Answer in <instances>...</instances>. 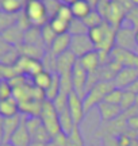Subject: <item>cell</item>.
<instances>
[{
    "label": "cell",
    "instance_id": "obj_1",
    "mask_svg": "<svg viewBox=\"0 0 138 146\" xmlns=\"http://www.w3.org/2000/svg\"><path fill=\"white\" fill-rule=\"evenodd\" d=\"M118 29L108 25L107 22L102 23L100 26L91 29L88 35L91 41L94 42L95 49L98 52H107L110 53L115 47V39H117Z\"/></svg>",
    "mask_w": 138,
    "mask_h": 146
},
{
    "label": "cell",
    "instance_id": "obj_2",
    "mask_svg": "<svg viewBox=\"0 0 138 146\" xmlns=\"http://www.w3.org/2000/svg\"><path fill=\"white\" fill-rule=\"evenodd\" d=\"M114 88H115L114 81H99V83H96L85 94L84 99H83L85 115L88 114L94 107H98L102 102H104V98L107 96V94L111 92Z\"/></svg>",
    "mask_w": 138,
    "mask_h": 146
},
{
    "label": "cell",
    "instance_id": "obj_3",
    "mask_svg": "<svg viewBox=\"0 0 138 146\" xmlns=\"http://www.w3.org/2000/svg\"><path fill=\"white\" fill-rule=\"evenodd\" d=\"M23 11L29 18L31 26L43 27L49 23V16L42 0H26Z\"/></svg>",
    "mask_w": 138,
    "mask_h": 146
},
{
    "label": "cell",
    "instance_id": "obj_4",
    "mask_svg": "<svg viewBox=\"0 0 138 146\" xmlns=\"http://www.w3.org/2000/svg\"><path fill=\"white\" fill-rule=\"evenodd\" d=\"M39 118L42 120L45 129L49 131V134L53 137H56L57 134L61 133V126H60V119H58V112L54 107L53 102L45 100L42 104V111Z\"/></svg>",
    "mask_w": 138,
    "mask_h": 146
},
{
    "label": "cell",
    "instance_id": "obj_5",
    "mask_svg": "<svg viewBox=\"0 0 138 146\" xmlns=\"http://www.w3.org/2000/svg\"><path fill=\"white\" fill-rule=\"evenodd\" d=\"M115 47L129 50V52L138 53V45L135 41V29L129 27L126 25L118 29L117 31V39H115Z\"/></svg>",
    "mask_w": 138,
    "mask_h": 146
},
{
    "label": "cell",
    "instance_id": "obj_6",
    "mask_svg": "<svg viewBox=\"0 0 138 146\" xmlns=\"http://www.w3.org/2000/svg\"><path fill=\"white\" fill-rule=\"evenodd\" d=\"M104 21L114 26L115 29H119V27L123 25V22L126 21V16H127V10L123 8L122 5L117 3V1H110L108 5H107L106 11H104Z\"/></svg>",
    "mask_w": 138,
    "mask_h": 146
},
{
    "label": "cell",
    "instance_id": "obj_7",
    "mask_svg": "<svg viewBox=\"0 0 138 146\" xmlns=\"http://www.w3.org/2000/svg\"><path fill=\"white\" fill-rule=\"evenodd\" d=\"M88 76H90L88 72L81 66V64L77 60L73 66V70H72V85H73V92H76L83 99H84L85 94H87Z\"/></svg>",
    "mask_w": 138,
    "mask_h": 146
},
{
    "label": "cell",
    "instance_id": "obj_8",
    "mask_svg": "<svg viewBox=\"0 0 138 146\" xmlns=\"http://www.w3.org/2000/svg\"><path fill=\"white\" fill-rule=\"evenodd\" d=\"M96 50L94 42L91 41V38L88 34L84 35H73L72 36V42H70V47L69 52H72L74 54V57L80 60L81 57H84L85 54Z\"/></svg>",
    "mask_w": 138,
    "mask_h": 146
},
{
    "label": "cell",
    "instance_id": "obj_9",
    "mask_svg": "<svg viewBox=\"0 0 138 146\" xmlns=\"http://www.w3.org/2000/svg\"><path fill=\"white\" fill-rule=\"evenodd\" d=\"M16 69L19 70L21 74L29 76V77H34L35 74H38L39 72L45 70L43 69V62L41 60H35V58H29L25 56H21L18 62H16Z\"/></svg>",
    "mask_w": 138,
    "mask_h": 146
},
{
    "label": "cell",
    "instance_id": "obj_10",
    "mask_svg": "<svg viewBox=\"0 0 138 146\" xmlns=\"http://www.w3.org/2000/svg\"><path fill=\"white\" fill-rule=\"evenodd\" d=\"M68 110L70 112V116L73 119L74 125L79 126L85 116L84 111V103H83V98H80L76 92H70L68 96Z\"/></svg>",
    "mask_w": 138,
    "mask_h": 146
},
{
    "label": "cell",
    "instance_id": "obj_11",
    "mask_svg": "<svg viewBox=\"0 0 138 146\" xmlns=\"http://www.w3.org/2000/svg\"><path fill=\"white\" fill-rule=\"evenodd\" d=\"M110 56H111V61H117L122 66L138 69V53L123 50L119 47H114L110 52Z\"/></svg>",
    "mask_w": 138,
    "mask_h": 146
},
{
    "label": "cell",
    "instance_id": "obj_12",
    "mask_svg": "<svg viewBox=\"0 0 138 146\" xmlns=\"http://www.w3.org/2000/svg\"><path fill=\"white\" fill-rule=\"evenodd\" d=\"M138 80V69L135 68H126L123 66L118 74L114 78V85L115 88L127 89Z\"/></svg>",
    "mask_w": 138,
    "mask_h": 146
},
{
    "label": "cell",
    "instance_id": "obj_13",
    "mask_svg": "<svg viewBox=\"0 0 138 146\" xmlns=\"http://www.w3.org/2000/svg\"><path fill=\"white\" fill-rule=\"evenodd\" d=\"M77 61V58L74 57L72 52H65L61 56L56 57V73L60 76L64 74H72L74 64Z\"/></svg>",
    "mask_w": 138,
    "mask_h": 146
},
{
    "label": "cell",
    "instance_id": "obj_14",
    "mask_svg": "<svg viewBox=\"0 0 138 146\" xmlns=\"http://www.w3.org/2000/svg\"><path fill=\"white\" fill-rule=\"evenodd\" d=\"M98 111H99V115L102 118V122H104V123L114 122L123 114L122 108L119 106L110 104V103H106V102H102L98 106Z\"/></svg>",
    "mask_w": 138,
    "mask_h": 146
},
{
    "label": "cell",
    "instance_id": "obj_15",
    "mask_svg": "<svg viewBox=\"0 0 138 146\" xmlns=\"http://www.w3.org/2000/svg\"><path fill=\"white\" fill-rule=\"evenodd\" d=\"M3 41L7 42L11 46H15L16 49L21 47L25 43V31L22 30L21 27H18L16 25H12L11 27H8L3 34H1Z\"/></svg>",
    "mask_w": 138,
    "mask_h": 146
},
{
    "label": "cell",
    "instance_id": "obj_16",
    "mask_svg": "<svg viewBox=\"0 0 138 146\" xmlns=\"http://www.w3.org/2000/svg\"><path fill=\"white\" fill-rule=\"evenodd\" d=\"M70 42H72V35L69 33L65 34H58V35L54 38L53 43L50 45V52L54 57H58L62 53L69 52V47H70Z\"/></svg>",
    "mask_w": 138,
    "mask_h": 146
},
{
    "label": "cell",
    "instance_id": "obj_17",
    "mask_svg": "<svg viewBox=\"0 0 138 146\" xmlns=\"http://www.w3.org/2000/svg\"><path fill=\"white\" fill-rule=\"evenodd\" d=\"M23 116L21 115H15L11 118H4V123H3V143H8L11 137L15 134V131L19 129L22 123Z\"/></svg>",
    "mask_w": 138,
    "mask_h": 146
},
{
    "label": "cell",
    "instance_id": "obj_18",
    "mask_svg": "<svg viewBox=\"0 0 138 146\" xmlns=\"http://www.w3.org/2000/svg\"><path fill=\"white\" fill-rule=\"evenodd\" d=\"M8 143H11L12 146H30L31 143V137L30 133L26 127V122H25V116L22 119V123L19 126V129L15 131V134L11 137V139Z\"/></svg>",
    "mask_w": 138,
    "mask_h": 146
},
{
    "label": "cell",
    "instance_id": "obj_19",
    "mask_svg": "<svg viewBox=\"0 0 138 146\" xmlns=\"http://www.w3.org/2000/svg\"><path fill=\"white\" fill-rule=\"evenodd\" d=\"M79 62L81 64V66L88 72V74H92L95 73L98 69L100 68V58H99V53L98 50H94V52L85 54L84 57H81L79 60Z\"/></svg>",
    "mask_w": 138,
    "mask_h": 146
},
{
    "label": "cell",
    "instance_id": "obj_20",
    "mask_svg": "<svg viewBox=\"0 0 138 146\" xmlns=\"http://www.w3.org/2000/svg\"><path fill=\"white\" fill-rule=\"evenodd\" d=\"M19 112H21L19 111V103L14 96L10 99L0 100V115L3 118H11V116L19 115Z\"/></svg>",
    "mask_w": 138,
    "mask_h": 146
},
{
    "label": "cell",
    "instance_id": "obj_21",
    "mask_svg": "<svg viewBox=\"0 0 138 146\" xmlns=\"http://www.w3.org/2000/svg\"><path fill=\"white\" fill-rule=\"evenodd\" d=\"M25 43L26 45H31V46H38V47H43L42 39V31H41V27H35L31 26L29 30L25 31Z\"/></svg>",
    "mask_w": 138,
    "mask_h": 146
},
{
    "label": "cell",
    "instance_id": "obj_22",
    "mask_svg": "<svg viewBox=\"0 0 138 146\" xmlns=\"http://www.w3.org/2000/svg\"><path fill=\"white\" fill-rule=\"evenodd\" d=\"M43 102L38 100H27L23 103H19V111L26 116H39L42 111Z\"/></svg>",
    "mask_w": 138,
    "mask_h": 146
},
{
    "label": "cell",
    "instance_id": "obj_23",
    "mask_svg": "<svg viewBox=\"0 0 138 146\" xmlns=\"http://www.w3.org/2000/svg\"><path fill=\"white\" fill-rule=\"evenodd\" d=\"M25 5L21 0H1L0 1V11L8 14V15H16L22 12Z\"/></svg>",
    "mask_w": 138,
    "mask_h": 146
},
{
    "label": "cell",
    "instance_id": "obj_24",
    "mask_svg": "<svg viewBox=\"0 0 138 146\" xmlns=\"http://www.w3.org/2000/svg\"><path fill=\"white\" fill-rule=\"evenodd\" d=\"M70 10H72V14H73V18L76 19H84L85 16L90 14L91 11L94 10L85 0H77L74 1L73 4L70 5Z\"/></svg>",
    "mask_w": 138,
    "mask_h": 146
},
{
    "label": "cell",
    "instance_id": "obj_25",
    "mask_svg": "<svg viewBox=\"0 0 138 146\" xmlns=\"http://www.w3.org/2000/svg\"><path fill=\"white\" fill-rule=\"evenodd\" d=\"M58 119H60V126H61V131L64 134H66V135H69L76 125H74L73 119L70 116V112H69L68 107L58 112Z\"/></svg>",
    "mask_w": 138,
    "mask_h": 146
},
{
    "label": "cell",
    "instance_id": "obj_26",
    "mask_svg": "<svg viewBox=\"0 0 138 146\" xmlns=\"http://www.w3.org/2000/svg\"><path fill=\"white\" fill-rule=\"evenodd\" d=\"M31 80H33V84H34L35 87L46 91V89L50 87L52 81H53V73L49 72V70H42V72H39L38 74H35Z\"/></svg>",
    "mask_w": 138,
    "mask_h": 146
},
{
    "label": "cell",
    "instance_id": "obj_27",
    "mask_svg": "<svg viewBox=\"0 0 138 146\" xmlns=\"http://www.w3.org/2000/svg\"><path fill=\"white\" fill-rule=\"evenodd\" d=\"M137 106V94L130 91V89H123V95H122V100H121V104L119 107L122 108L123 112H127L131 108H134Z\"/></svg>",
    "mask_w": 138,
    "mask_h": 146
},
{
    "label": "cell",
    "instance_id": "obj_28",
    "mask_svg": "<svg viewBox=\"0 0 138 146\" xmlns=\"http://www.w3.org/2000/svg\"><path fill=\"white\" fill-rule=\"evenodd\" d=\"M18 50L21 52V56H25V57H29V58L41 60V57H43V47L31 46V45L23 43L21 47H18Z\"/></svg>",
    "mask_w": 138,
    "mask_h": 146
},
{
    "label": "cell",
    "instance_id": "obj_29",
    "mask_svg": "<svg viewBox=\"0 0 138 146\" xmlns=\"http://www.w3.org/2000/svg\"><path fill=\"white\" fill-rule=\"evenodd\" d=\"M83 22H84L85 26L91 30V29H95V27L100 26L102 23H104L106 21H104V16L95 8V10H92L88 15L85 16L84 19H83Z\"/></svg>",
    "mask_w": 138,
    "mask_h": 146
},
{
    "label": "cell",
    "instance_id": "obj_30",
    "mask_svg": "<svg viewBox=\"0 0 138 146\" xmlns=\"http://www.w3.org/2000/svg\"><path fill=\"white\" fill-rule=\"evenodd\" d=\"M60 89H61V80H60V74L53 73V81H52V84H50V87L45 91L46 100H49V102H53V100L58 96Z\"/></svg>",
    "mask_w": 138,
    "mask_h": 146
},
{
    "label": "cell",
    "instance_id": "obj_31",
    "mask_svg": "<svg viewBox=\"0 0 138 146\" xmlns=\"http://www.w3.org/2000/svg\"><path fill=\"white\" fill-rule=\"evenodd\" d=\"M68 33L70 35H84V34H88L90 33V29L84 25V22L81 19H76L73 18V21L69 23V30Z\"/></svg>",
    "mask_w": 138,
    "mask_h": 146
},
{
    "label": "cell",
    "instance_id": "obj_32",
    "mask_svg": "<svg viewBox=\"0 0 138 146\" xmlns=\"http://www.w3.org/2000/svg\"><path fill=\"white\" fill-rule=\"evenodd\" d=\"M49 25L53 29V31L58 35V34H65L69 30V22H65L62 19H60L58 16H54L49 21Z\"/></svg>",
    "mask_w": 138,
    "mask_h": 146
},
{
    "label": "cell",
    "instance_id": "obj_33",
    "mask_svg": "<svg viewBox=\"0 0 138 146\" xmlns=\"http://www.w3.org/2000/svg\"><path fill=\"white\" fill-rule=\"evenodd\" d=\"M43 4H45V8H46V12H48L49 21L54 18V16L58 14L60 8L62 7V1L61 0H43Z\"/></svg>",
    "mask_w": 138,
    "mask_h": 146
},
{
    "label": "cell",
    "instance_id": "obj_34",
    "mask_svg": "<svg viewBox=\"0 0 138 146\" xmlns=\"http://www.w3.org/2000/svg\"><path fill=\"white\" fill-rule=\"evenodd\" d=\"M68 146H85L83 135L80 133L79 126H74L72 133L68 135Z\"/></svg>",
    "mask_w": 138,
    "mask_h": 146
},
{
    "label": "cell",
    "instance_id": "obj_35",
    "mask_svg": "<svg viewBox=\"0 0 138 146\" xmlns=\"http://www.w3.org/2000/svg\"><path fill=\"white\" fill-rule=\"evenodd\" d=\"M16 23V15H8V14H4V12H0V34L11 27L12 25Z\"/></svg>",
    "mask_w": 138,
    "mask_h": 146
},
{
    "label": "cell",
    "instance_id": "obj_36",
    "mask_svg": "<svg viewBox=\"0 0 138 146\" xmlns=\"http://www.w3.org/2000/svg\"><path fill=\"white\" fill-rule=\"evenodd\" d=\"M41 31H42V39H43V43L46 45V46L50 47V45L53 43L54 38L57 36V34L53 31V29L50 27V25H45L43 27H41Z\"/></svg>",
    "mask_w": 138,
    "mask_h": 146
},
{
    "label": "cell",
    "instance_id": "obj_37",
    "mask_svg": "<svg viewBox=\"0 0 138 146\" xmlns=\"http://www.w3.org/2000/svg\"><path fill=\"white\" fill-rule=\"evenodd\" d=\"M14 96V88L8 80H0V100L10 99Z\"/></svg>",
    "mask_w": 138,
    "mask_h": 146
},
{
    "label": "cell",
    "instance_id": "obj_38",
    "mask_svg": "<svg viewBox=\"0 0 138 146\" xmlns=\"http://www.w3.org/2000/svg\"><path fill=\"white\" fill-rule=\"evenodd\" d=\"M122 95H123V89L119 88H114L111 92H108L107 96L104 98V102L106 103H110V104H121V100H122Z\"/></svg>",
    "mask_w": 138,
    "mask_h": 146
},
{
    "label": "cell",
    "instance_id": "obj_39",
    "mask_svg": "<svg viewBox=\"0 0 138 146\" xmlns=\"http://www.w3.org/2000/svg\"><path fill=\"white\" fill-rule=\"evenodd\" d=\"M56 16H58L60 19H62L65 22H70L73 21V14H72V10H70V5H66V4H62V7L60 8L58 14Z\"/></svg>",
    "mask_w": 138,
    "mask_h": 146
},
{
    "label": "cell",
    "instance_id": "obj_40",
    "mask_svg": "<svg viewBox=\"0 0 138 146\" xmlns=\"http://www.w3.org/2000/svg\"><path fill=\"white\" fill-rule=\"evenodd\" d=\"M126 125H127V130L138 135V115H131L126 119Z\"/></svg>",
    "mask_w": 138,
    "mask_h": 146
},
{
    "label": "cell",
    "instance_id": "obj_41",
    "mask_svg": "<svg viewBox=\"0 0 138 146\" xmlns=\"http://www.w3.org/2000/svg\"><path fill=\"white\" fill-rule=\"evenodd\" d=\"M52 143L56 146H68V135L61 131L60 134L52 138Z\"/></svg>",
    "mask_w": 138,
    "mask_h": 146
},
{
    "label": "cell",
    "instance_id": "obj_42",
    "mask_svg": "<svg viewBox=\"0 0 138 146\" xmlns=\"http://www.w3.org/2000/svg\"><path fill=\"white\" fill-rule=\"evenodd\" d=\"M3 123H4V118L0 115V143H3Z\"/></svg>",
    "mask_w": 138,
    "mask_h": 146
},
{
    "label": "cell",
    "instance_id": "obj_43",
    "mask_svg": "<svg viewBox=\"0 0 138 146\" xmlns=\"http://www.w3.org/2000/svg\"><path fill=\"white\" fill-rule=\"evenodd\" d=\"M123 115H127V116H131V115H138V106H135L134 108H131L127 112H123Z\"/></svg>",
    "mask_w": 138,
    "mask_h": 146
},
{
    "label": "cell",
    "instance_id": "obj_44",
    "mask_svg": "<svg viewBox=\"0 0 138 146\" xmlns=\"http://www.w3.org/2000/svg\"><path fill=\"white\" fill-rule=\"evenodd\" d=\"M85 1H87V3H88V4L94 8V10H95V8H98V5H99V3H100V0H85Z\"/></svg>",
    "mask_w": 138,
    "mask_h": 146
},
{
    "label": "cell",
    "instance_id": "obj_45",
    "mask_svg": "<svg viewBox=\"0 0 138 146\" xmlns=\"http://www.w3.org/2000/svg\"><path fill=\"white\" fill-rule=\"evenodd\" d=\"M30 146H48V143H42V142H34V141H31Z\"/></svg>",
    "mask_w": 138,
    "mask_h": 146
},
{
    "label": "cell",
    "instance_id": "obj_46",
    "mask_svg": "<svg viewBox=\"0 0 138 146\" xmlns=\"http://www.w3.org/2000/svg\"><path fill=\"white\" fill-rule=\"evenodd\" d=\"M64 4H66V5H72L74 3V1H77V0H61Z\"/></svg>",
    "mask_w": 138,
    "mask_h": 146
},
{
    "label": "cell",
    "instance_id": "obj_47",
    "mask_svg": "<svg viewBox=\"0 0 138 146\" xmlns=\"http://www.w3.org/2000/svg\"><path fill=\"white\" fill-rule=\"evenodd\" d=\"M131 3H133L134 7H138V0H131Z\"/></svg>",
    "mask_w": 138,
    "mask_h": 146
},
{
    "label": "cell",
    "instance_id": "obj_48",
    "mask_svg": "<svg viewBox=\"0 0 138 146\" xmlns=\"http://www.w3.org/2000/svg\"><path fill=\"white\" fill-rule=\"evenodd\" d=\"M135 41H137V45H138V30H135Z\"/></svg>",
    "mask_w": 138,
    "mask_h": 146
},
{
    "label": "cell",
    "instance_id": "obj_49",
    "mask_svg": "<svg viewBox=\"0 0 138 146\" xmlns=\"http://www.w3.org/2000/svg\"><path fill=\"white\" fill-rule=\"evenodd\" d=\"M137 106H138V94H137Z\"/></svg>",
    "mask_w": 138,
    "mask_h": 146
},
{
    "label": "cell",
    "instance_id": "obj_50",
    "mask_svg": "<svg viewBox=\"0 0 138 146\" xmlns=\"http://www.w3.org/2000/svg\"><path fill=\"white\" fill-rule=\"evenodd\" d=\"M21 1H22V3H23V1H25V0H21ZM25 4H26V1H25Z\"/></svg>",
    "mask_w": 138,
    "mask_h": 146
},
{
    "label": "cell",
    "instance_id": "obj_51",
    "mask_svg": "<svg viewBox=\"0 0 138 146\" xmlns=\"http://www.w3.org/2000/svg\"><path fill=\"white\" fill-rule=\"evenodd\" d=\"M135 139H137V142H138V135H137V138H135Z\"/></svg>",
    "mask_w": 138,
    "mask_h": 146
},
{
    "label": "cell",
    "instance_id": "obj_52",
    "mask_svg": "<svg viewBox=\"0 0 138 146\" xmlns=\"http://www.w3.org/2000/svg\"><path fill=\"white\" fill-rule=\"evenodd\" d=\"M42 1H43V0H42Z\"/></svg>",
    "mask_w": 138,
    "mask_h": 146
}]
</instances>
